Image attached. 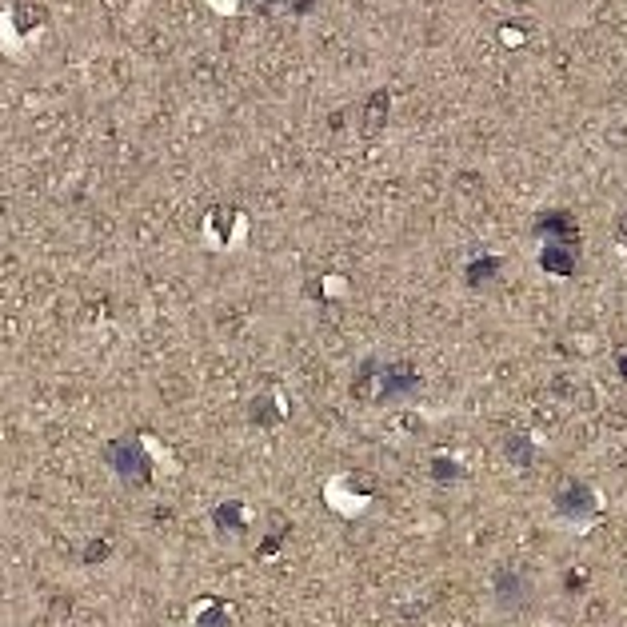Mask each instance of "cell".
<instances>
[{
    "mask_svg": "<svg viewBox=\"0 0 627 627\" xmlns=\"http://www.w3.org/2000/svg\"><path fill=\"white\" fill-rule=\"evenodd\" d=\"M544 264L551 268V272H571V260H567V252H559V248H547Z\"/></svg>",
    "mask_w": 627,
    "mask_h": 627,
    "instance_id": "cell-1",
    "label": "cell"
}]
</instances>
